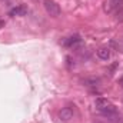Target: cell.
I'll use <instances>...</instances> for the list:
<instances>
[{
	"label": "cell",
	"mask_w": 123,
	"mask_h": 123,
	"mask_svg": "<svg viewBox=\"0 0 123 123\" xmlns=\"http://www.w3.org/2000/svg\"><path fill=\"white\" fill-rule=\"evenodd\" d=\"M94 107H96L99 112H102L105 116H110V115L116 113V107H115L107 99H105V97H97V99L94 100Z\"/></svg>",
	"instance_id": "1"
},
{
	"label": "cell",
	"mask_w": 123,
	"mask_h": 123,
	"mask_svg": "<svg viewBox=\"0 0 123 123\" xmlns=\"http://www.w3.org/2000/svg\"><path fill=\"white\" fill-rule=\"evenodd\" d=\"M43 6H44V10L47 12V14H50L52 17H59L62 14L60 6L53 0H43Z\"/></svg>",
	"instance_id": "2"
},
{
	"label": "cell",
	"mask_w": 123,
	"mask_h": 123,
	"mask_svg": "<svg viewBox=\"0 0 123 123\" xmlns=\"http://www.w3.org/2000/svg\"><path fill=\"white\" fill-rule=\"evenodd\" d=\"M73 117V110L70 107H63L60 112H59V119L63 122H67Z\"/></svg>",
	"instance_id": "3"
},
{
	"label": "cell",
	"mask_w": 123,
	"mask_h": 123,
	"mask_svg": "<svg viewBox=\"0 0 123 123\" xmlns=\"http://www.w3.org/2000/svg\"><path fill=\"white\" fill-rule=\"evenodd\" d=\"M97 57L102 60H109L110 59V49L109 47H100L97 50Z\"/></svg>",
	"instance_id": "4"
},
{
	"label": "cell",
	"mask_w": 123,
	"mask_h": 123,
	"mask_svg": "<svg viewBox=\"0 0 123 123\" xmlns=\"http://www.w3.org/2000/svg\"><path fill=\"white\" fill-rule=\"evenodd\" d=\"M26 13H27V9H26L23 4L14 7L13 10H10V16H23V14H26Z\"/></svg>",
	"instance_id": "5"
},
{
	"label": "cell",
	"mask_w": 123,
	"mask_h": 123,
	"mask_svg": "<svg viewBox=\"0 0 123 123\" xmlns=\"http://www.w3.org/2000/svg\"><path fill=\"white\" fill-rule=\"evenodd\" d=\"M82 40H80V37L79 36H72V37H69L66 42H64V44L66 46H76V44H79Z\"/></svg>",
	"instance_id": "6"
},
{
	"label": "cell",
	"mask_w": 123,
	"mask_h": 123,
	"mask_svg": "<svg viewBox=\"0 0 123 123\" xmlns=\"http://www.w3.org/2000/svg\"><path fill=\"white\" fill-rule=\"evenodd\" d=\"M115 9H123V0H110Z\"/></svg>",
	"instance_id": "7"
},
{
	"label": "cell",
	"mask_w": 123,
	"mask_h": 123,
	"mask_svg": "<svg viewBox=\"0 0 123 123\" xmlns=\"http://www.w3.org/2000/svg\"><path fill=\"white\" fill-rule=\"evenodd\" d=\"M119 85H122V86H123V77H122V79H119Z\"/></svg>",
	"instance_id": "8"
}]
</instances>
